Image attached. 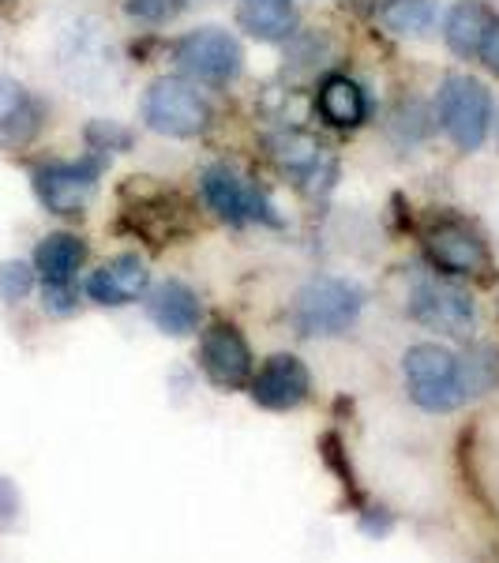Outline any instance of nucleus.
Listing matches in <instances>:
<instances>
[{
    "instance_id": "obj_12",
    "label": "nucleus",
    "mask_w": 499,
    "mask_h": 563,
    "mask_svg": "<svg viewBox=\"0 0 499 563\" xmlns=\"http://www.w3.org/2000/svg\"><path fill=\"white\" fill-rule=\"evenodd\" d=\"M147 316L154 327L166 334H192L199 331V316H203V305H199L196 289H188L185 282L166 278L147 294Z\"/></svg>"
},
{
    "instance_id": "obj_26",
    "label": "nucleus",
    "mask_w": 499,
    "mask_h": 563,
    "mask_svg": "<svg viewBox=\"0 0 499 563\" xmlns=\"http://www.w3.org/2000/svg\"><path fill=\"white\" fill-rule=\"evenodd\" d=\"M0 4H12V0H0Z\"/></svg>"
},
{
    "instance_id": "obj_15",
    "label": "nucleus",
    "mask_w": 499,
    "mask_h": 563,
    "mask_svg": "<svg viewBox=\"0 0 499 563\" xmlns=\"http://www.w3.org/2000/svg\"><path fill=\"white\" fill-rule=\"evenodd\" d=\"M488 26H492V12H488L480 0H458V4L451 8L447 23H443V38H447L451 53L474 57V53H480V42H485Z\"/></svg>"
},
{
    "instance_id": "obj_1",
    "label": "nucleus",
    "mask_w": 499,
    "mask_h": 563,
    "mask_svg": "<svg viewBox=\"0 0 499 563\" xmlns=\"http://www.w3.org/2000/svg\"><path fill=\"white\" fill-rule=\"evenodd\" d=\"M406 387L410 398L429 413H451L466 402V384H462V361L440 342H417L402 357Z\"/></svg>"
},
{
    "instance_id": "obj_11",
    "label": "nucleus",
    "mask_w": 499,
    "mask_h": 563,
    "mask_svg": "<svg viewBox=\"0 0 499 563\" xmlns=\"http://www.w3.org/2000/svg\"><path fill=\"white\" fill-rule=\"evenodd\" d=\"M203 196L222 222L241 225V222H248V218H267V222H275V214H270V207L259 199L256 188H248L237 174H230L225 166H214L203 174Z\"/></svg>"
},
{
    "instance_id": "obj_3",
    "label": "nucleus",
    "mask_w": 499,
    "mask_h": 563,
    "mask_svg": "<svg viewBox=\"0 0 499 563\" xmlns=\"http://www.w3.org/2000/svg\"><path fill=\"white\" fill-rule=\"evenodd\" d=\"M361 297L357 286L342 278H312L297 294L293 320L301 327V334H342L350 331L353 320L361 316Z\"/></svg>"
},
{
    "instance_id": "obj_9",
    "label": "nucleus",
    "mask_w": 499,
    "mask_h": 563,
    "mask_svg": "<svg viewBox=\"0 0 499 563\" xmlns=\"http://www.w3.org/2000/svg\"><path fill=\"white\" fill-rule=\"evenodd\" d=\"M410 312L417 323L432 327L443 334H469L474 331V301L462 289L447 286V282L421 278L410 294Z\"/></svg>"
},
{
    "instance_id": "obj_5",
    "label": "nucleus",
    "mask_w": 499,
    "mask_h": 563,
    "mask_svg": "<svg viewBox=\"0 0 499 563\" xmlns=\"http://www.w3.org/2000/svg\"><path fill=\"white\" fill-rule=\"evenodd\" d=\"M177 65L203 84H230L241 71V45L233 34L203 26L177 42Z\"/></svg>"
},
{
    "instance_id": "obj_10",
    "label": "nucleus",
    "mask_w": 499,
    "mask_h": 563,
    "mask_svg": "<svg viewBox=\"0 0 499 563\" xmlns=\"http://www.w3.org/2000/svg\"><path fill=\"white\" fill-rule=\"evenodd\" d=\"M424 249H429L435 267L451 271V275H480V271H488L485 241L458 218L432 222L429 233H424Z\"/></svg>"
},
{
    "instance_id": "obj_14",
    "label": "nucleus",
    "mask_w": 499,
    "mask_h": 563,
    "mask_svg": "<svg viewBox=\"0 0 499 563\" xmlns=\"http://www.w3.org/2000/svg\"><path fill=\"white\" fill-rule=\"evenodd\" d=\"M87 260V244L71 233H49L38 249H34V271L42 275L45 286H71L76 271Z\"/></svg>"
},
{
    "instance_id": "obj_21",
    "label": "nucleus",
    "mask_w": 499,
    "mask_h": 563,
    "mask_svg": "<svg viewBox=\"0 0 499 563\" xmlns=\"http://www.w3.org/2000/svg\"><path fill=\"white\" fill-rule=\"evenodd\" d=\"M34 286V271L26 263L12 260V263H0V301L4 305H15L31 294Z\"/></svg>"
},
{
    "instance_id": "obj_13",
    "label": "nucleus",
    "mask_w": 499,
    "mask_h": 563,
    "mask_svg": "<svg viewBox=\"0 0 499 563\" xmlns=\"http://www.w3.org/2000/svg\"><path fill=\"white\" fill-rule=\"evenodd\" d=\"M147 263L140 256H117L109 260L106 267H98L95 275L87 278V297L98 305H132L143 297V289H147Z\"/></svg>"
},
{
    "instance_id": "obj_7",
    "label": "nucleus",
    "mask_w": 499,
    "mask_h": 563,
    "mask_svg": "<svg viewBox=\"0 0 499 563\" xmlns=\"http://www.w3.org/2000/svg\"><path fill=\"white\" fill-rule=\"evenodd\" d=\"M98 162H53L34 174V192L45 203V211L53 214H79L87 207V199L95 196Z\"/></svg>"
},
{
    "instance_id": "obj_8",
    "label": "nucleus",
    "mask_w": 499,
    "mask_h": 563,
    "mask_svg": "<svg viewBox=\"0 0 499 563\" xmlns=\"http://www.w3.org/2000/svg\"><path fill=\"white\" fill-rule=\"evenodd\" d=\"M252 402L263 406V410H297V406L308 398L312 390V376H308V365L293 353H275L259 365V372L252 376Z\"/></svg>"
},
{
    "instance_id": "obj_25",
    "label": "nucleus",
    "mask_w": 499,
    "mask_h": 563,
    "mask_svg": "<svg viewBox=\"0 0 499 563\" xmlns=\"http://www.w3.org/2000/svg\"><path fill=\"white\" fill-rule=\"evenodd\" d=\"M480 57H485V65L499 76V20H492V26H488L485 42H480Z\"/></svg>"
},
{
    "instance_id": "obj_18",
    "label": "nucleus",
    "mask_w": 499,
    "mask_h": 563,
    "mask_svg": "<svg viewBox=\"0 0 499 563\" xmlns=\"http://www.w3.org/2000/svg\"><path fill=\"white\" fill-rule=\"evenodd\" d=\"M320 113L331 124H339V129H357V124L365 121V113H368L365 90H361L346 76H331L320 87Z\"/></svg>"
},
{
    "instance_id": "obj_24",
    "label": "nucleus",
    "mask_w": 499,
    "mask_h": 563,
    "mask_svg": "<svg viewBox=\"0 0 499 563\" xmlns=\"http://www.w3.org/2000/svg\"><path fill=\"white\" fill-rule=\"evenodd\" d=\"M45 308L57 316L76 312V289L71 286H45Z\"/></svg>"
},
{
    "instance_id": "obj_19",
    "label": "nucleus",
    "mask_w": 499,
    "mask_h": 563,
    "mask_svg": "<svg viewBox=\"0 0 499 563\" xmlns=\"http://www.w3.org/2000/svg\"><path fill=\"white\" fill-rule=\"evenodd\" d=\"M384 20L395 34H402V38H410V34L421 38V34L432 31L435 8H432V0H395V4L384 12Z\"/></svg>"
},
{
    "instance_id": "obj_2",
    "label": "nucleus",
    "mask_w": 499,
    "mask_h": 563,
    "mask_svg": "<svg viewBox=\"0 0 499 563\" xmlns=\"http://www.w3.org/2000/svg\"><path fill=\"white\" fill-rule=\"evenodd\" d=\"M443 129L462 151H477L492 124V95L474 76H447L440 87Z\"/></svg>"
},
{
    "instance_id": "obj_6",
    "label": "nucleus",
    "mask_w": 499,
    "mask_h": 563,
    "mask_svg": "<svg viewBox=\"0 0 499 563\" xmlns=\"http://www.w3.org/2000/svg\"><path fill=\"white\" fill-rule=\"evenodd\" d=\"M199 365L218 390H241L252 384V350L233 323H214L199 339Z\"/></svg>"
},
{
    "instance_id": "obj_4",
    "label": "nucleus",
    "mask_w": 499,
    "mask_h": 563,
    "mask_svg": "<svg viewBox=\"0 0 499 563\" xmlns=\"http://www.w3.org/2000/svg\"><path fill=\"white\" fill-rule=\"evenodd\" d=\"M143 121H147V129L162 135L188 140V135H199L207 129L211 106L185 79H154L147 98H143Z\"/></svg>"
},
{
    "instance_id": "obj_20",
    "label": "nucleus",
    "mask_w": 499,
    "mask_h": 563,
    "mask_svg": "<svg viewBox=\"0 0 499 563\" xmlns=\"http://www.w3.org/2000/svg\"><path fill=\"white\" fill-rule=\"evenodd\" d=\"M462 384L466 395H485L499 384V350L496 346H474L462 361Z\"/></svg>"
},
{
    "instance_id": "obj_22",
    "label": "nucleus",
    "mask_w": 499,
    "mask_h": 563,
    "mask_svg": "<svg viewBox=\"0 0 499 563\" xmlns=\"http://www.w3.org/2000/svg\"><path fill=\"white\" fill-rule=\"evenodd\" d=\"M180 4H185V0H132L129 12L140 15V20L162 23V20H169V15H174Z\"/></svg>"
},
{
    "instance_id": "obj_23",
    "label": "nucleus",
    "mask_w": 499,
    "mask_h": 563,
    "mask_svg": "<svg viewBox=\"0 0 499 563\" xmlns=\"http://www.w3.org/2000/svg\"><path fill=\"white\" fill-rule=\"evenodd\" d=\"M20 522V493L8 477H0V530H12Z\"/></svg>"
},
{
    "instance_id": "obj_16",
    "label": "nucleus",
    "mask_w": 499,
    "mask_h": 563,
    "mask_svg": "<svg viewBox=\"0 0 499 563\" xmlns=\"http://www.w3.org/2000/svg\"><path fill=\"white\" fill-rule=\"evenodd\" d=\"M34 132H38V106L26 98L15 79L0 76V140L26 143Z\"/></svg>"
},
{
    "instance_id": "obj_17",
    "label": "nucleus",
    "mask_w": 499,
    "mask_h": 563,
    "mask_svg": "<svg viewBox=\"0 0 499 563\" xmlns=\"http://www.w3.org/2000/svg\"><path fill=\"white\" fill-rule=\"evenodd\" d=\"M237 20L252 38L278 42L293 31V0H241Z\"/></svg>"
}]
</instances>
